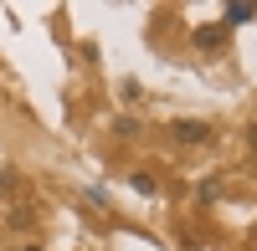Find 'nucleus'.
<instances>
[{
  "label": "nucleus",
  "mask_w": 257,
  "mask_h": 251,
  "mask_svg": "<svg viewBox=\"0 0 257 251\" xmlns=\"http://www.w3.org/2000/svg\"><path fill=\"white\" fill-rule=\"evenodd\" d=\"M170 138L201 149V144H211V123H201V118H170Z\"/></svg>",
  "instance_id": "1"
},
{
  "label": "nucleus",
  "mask_w": 257,
  "mask_h": 251,
  "mask_svg": "<svg viewBox=\"0 0 257 251\" xmlns=\"http://www.w3.org/2000/svg\"><path fill=\"white\" fill-rule=\"evenodd\" d=\"M247 20H257V6H247V0H237V6H221V31L247 26Z\"/></svg>",
  "instance_id": "2"
},
{
  "label": "nucleus",
  "mask_w": 257,
  "mask_h": 251,
  "mask_svg": "<svg viewBox=\"0 0 257 251\" xmlns=\"http://www.w3.org/2000/svg\"><path fill=\"white\" fill-rule=\"evenodd\" d=\"M221 41H226L221 26H201V31H190V46H201V52H216Z\"/></svg>",
  "instance_id": "3"
},
{
  "label": "nucleus",
  "mask_w": 257,
  "mask_h": 251,
  "mask_svg": "<svg viewBox=\"0 0 257 251\" xmlns=\"http://www.w3.org/2000/svg\"><path fill=\"white\" fill-rule=\"evenodd\" d=\"M128 184H134L139 195H160V180H155V174H134V180H128Z\"/></svg>",
  "instance_id": "4"
},
{
  "label": "nucleus",
  "mask_w": 257,
  "mask_h": 251,
  "mask_svg": "<svg viewBox=\"0 0 257 251\" xmlns=\"http://www.w3.org/2000/svg\"><path fill=\"white\" fill-rule=\"evenodd\" d=\"M113 134H123V138H139L144 128H139V123H134V118H113Z\"/></svg>",
  "instance_id": "5"
},
{
  "label": "nucleus",
  "mask_w": 257,
  "mask_h": 251,
  "mask_svg": "<svg viewBox=\"0 0 257 251\" xmlns=\"http://www.w3.org/2000/svg\"><path fill=\"white\" fill-rule=\"evenodd\" d=\"M82 195H88V205H98V210H108V205H113V200H108V190H98V184H88Z\"/></svg>",
  "instance_id": "6"
},
{
  "label": "nucleus",
  "mask_w": 257,
  "mask_h": 251,
  "mask_svg": "<svg viewBox=\"0 0 257 251\" xmlns=\"http://www.w3.org/2000/svg\"><path fill=\"white\" fill-rule=\"evenodd\" d=\"M216 195H221V180H206V184H201V190H196V200H206V205H211V200H216Z\"/></svg>",
  "instance_id": "7"
},
{
  "label": "nucleus",
  "mask_w": 257,
  "mask_h": 251,
  "mask_svg": "<svg viewBox=\"0 0 257 251\" xmlns=\"http://www.w3.org/2000/svg\"><path fill=\"white\" fill-rule=\"evenodd\" d=\"M247 144H252V154H257V123H252V128H247Z\"/></svg>",
  "instance_id": "8"
},
{
  "label": "nucleus",
  "mask_w": 257,
  "mask_h": 251,
  "mask_svg": "<svg viewBox=\"0 0 257 251\" xmlns=\"http://www.w3.org/2000/svg\"><path fill=\"white\" fill-rule=\"evenodd\" d=\"M21 251H41V246H21Z\"/></svg>",
  "instance_id": "9"
}]
</instances>
